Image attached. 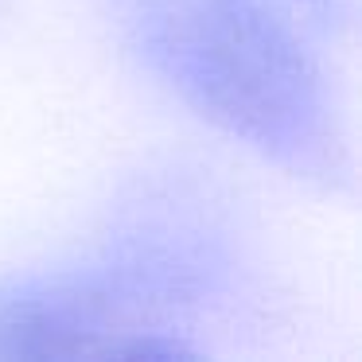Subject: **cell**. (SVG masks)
<instances>
[{
    "mask_svg": "<svg viewBox=\"0 0 362 362\" xmlns=\"http://www.w3.org/2000/svg\"><path fill=\"white\" fill-rule=\"evenodd\" d=\"M136 63L191 113L320 187L351 183L331 82L281 0H105Z\"/></svg>",
    "mask_w": 362,
    "mask_h": 362,
    "instance_id": "6da1fadb",
    "label": "cell"
}]
</instances>
